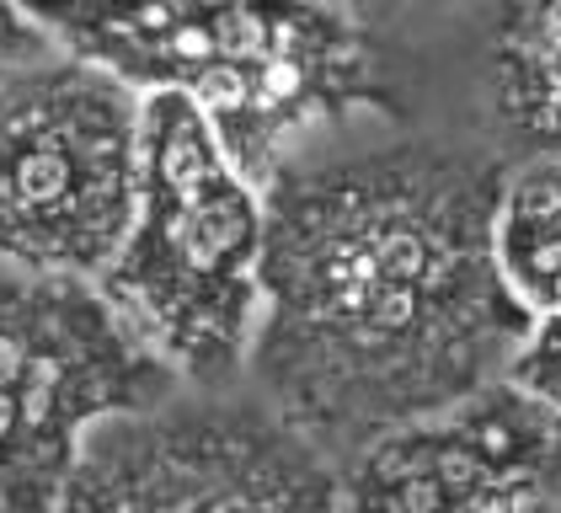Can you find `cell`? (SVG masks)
<instances>
[{
  "label": "cell",
  "mask_w": 561,
  "mask_h": 513,
  "mask_svg": "<svg viewBox=\"0 0 561 513\" xmlns=\"http://www.w3.org/2000/svg\"><path fill=\"white\" fill-rule=\"evenodd\" d=\"M497 167L386 145L284 161L262 198L252 375L321 455L503 380L529 332L492 256Z\"/></svg>",
  "instance_id": "6da1fadb"
},
{
  "label": "cell",
  "mask_w": 561,
  "mask_h": 513,
  "mask_svg": "<svg viewBox=\"0 0 561 513\" xmlns=\"http://www.w3.org/2000/svg\"><path fill=\"white\" fill-rule=\"evenodd\" d=\"M70 59L187 96L267 187L310 128L380 107L369 33L332 0H16Z\"/></svg>",
  "instance_id": "7a4b0ae2"
},
{
  "label": "cell",
  "mask_w": 561,
  "mask_h": 513,
  "mask_svg": "<svg viewBox=\"0 0 561 513\" xmlns=\"http://www.w3.org/2000/svg\"><path fill=\"white\" fill-rule=\"evenodd\" d=\"M262 230V187L236 171L209 118L156 91L139 102L134 219L91 284L176 380L219 390L252 353Z\"/></svg>",
  "instance_id": "3957f363"
},
{
  "label": "cell",
  "mask_w": 561,
  "mask_h": 513,
  "mask_svg": "<svg viewBox=\"0 0 561 513\" xmlns=\"http://www.w3.org/2000/svg\"><path fill=\"white\" fill-rule=\"evenodd\" d=\"M139 198V96L87 59L0 86V267L96 278Z\"/></svg>",
  "instance_id": "277c9868"
},
{
  "label": "cell",
  "mask_w": 561,
  "mask_h": 513,
  "mask_svg": "<svg viewBox=\"0 0 561 513\" xmlns=\"http://www.w3.org/2000/svg\"><path fill=\"white\" fill-rule=\"evenodd\" d=\"M172 390L91 278L0 267V513H54L91 428Z\"/></svg>",
  "instance_id": "5b68a950"
},
{
  "label": "cell",
  "mask_w": 561,
  "mask_h": 513,
  "mask_svg": "<svg viewBox=\"0 0 561 513\" xmlns=\"http://www.w3.org/2000/svg\"><path fill=\"white\" fill-rule=\"evenodd\" d=\"M54 513H337V476L262 401L167 396L91 428Z\"/></svg>",
  "instance_id": "8992f818"
},
{
  "label": "cell",
  "mask_w": 561,
  "mask_h": 513,
  "mask_svg": "<svg viewBox=\"0 0 561 513\" xmlns=\"http://www.w3.org/2000/svg\"><path fill=\"white\" fill-rule=\"evenodd\" d=\"M561 492V412L492 380L343 455L337 513H524Z\"/></svg>",
  "instance_id": "52a82bcc"
},
{
  "label": "cell",
  "mask_w": 561,
  "mask_h": 513,
  "mask_svg": "<svg viewBox=\"0 0 561 513\" xmlns=\"http://www.w3.org/2000/svg\"><path fill=\"white\" fill-rule=\"evenodd\" d=\"M492 256L529 316L561 310V156H540L503 182L492 214Z\"/></svg>",
  "instance_id": "ba28073f"
},
{
  "label": "cell",
  "mask_w": 561,
  "mask_h": 513,
  "mask_svg": "<svg viewBox=\"0 0 561 513\" xmlns=\"http://www.w3.org/2000/svg\"><path fill=\"white\" fill-rule=\"evenodd\" d=\"M492 91L503 118L561 156V0H514L492 33Z\"/></svg>",
  "instance_id": "9c48e42d"
},
{
  "label": "cell",
  "mask_w": 561,
  "mask_h": 513,
  "mask_svg": "<svg viewBox=\"0 0 561 513\" xmlns=\"http://www.w3.org/2000/svg\"><path fill=\"white\" fill-rule=\"evenodd\" d=\"M503 380L518 385L535 401H546L551 412H561V310L529 321V332L518 342V353L508 358Z\"/></svg>",
  "instance_id": "30bf717a"
},
{
  "label": "cell",
  "mask_w": 561,
  "mask_h": 513,
  "mask_svg": "<svg viewBox=\"0 0 561 513\" xmlns=\"http://www.w3.org/2000/svg\"><path fill=\"white\" fill-rule=\"evenodd\" d=\"M48 48H54V38L44 27L16 0H0V86L11 76H22V70H33V65H44V59H54Z\"/></svg>",
  "instance_id": "8fae6325"
},
{
  "label": "cell",
  "mask_w": 561,
  "mask_h": 513,
  "mask_svg": "<svg viewBox=\"0 0 561 513\" xmlns=\"http://www.w3.org/2000/svg\"><path fill=\"white\" fill-rule=\"evenodd\" d=\"M337 11H347L353 22L358 16H396V11H417V5H438V0H332Z\"/></svg>",
  "instance_id": "7c38bea8"
},
{
  "label": "cell",
  "mask_w": 561,
  "mask_h": 513,
  "mask_svg": "<svg viewBox=\"0 0 561 513\" xmlns=\"http://www.w3.org/2000/svg\"><path fill=\"white\" fill-rule=\"evenodd\" d=\"M524 513H551V503H546V509H524Z\"/></svg>",
  "instance_id": "4fadbf2b"
},
{
  "label": "cell",
  "mask_w": 561,
  "mask_h": 513,
  "mask_svg": "<svg viewBox=\"0 0 561 513\" xmlns=\"http://www.w3.org/2000/svg\"><path fill=\"white\" fill-rule=\"evenodd\" d=\"M551 513H561V492H557V503H551Z\"/></svg>",
  "instance_id": "5bb4252c"
}]
</instances>
